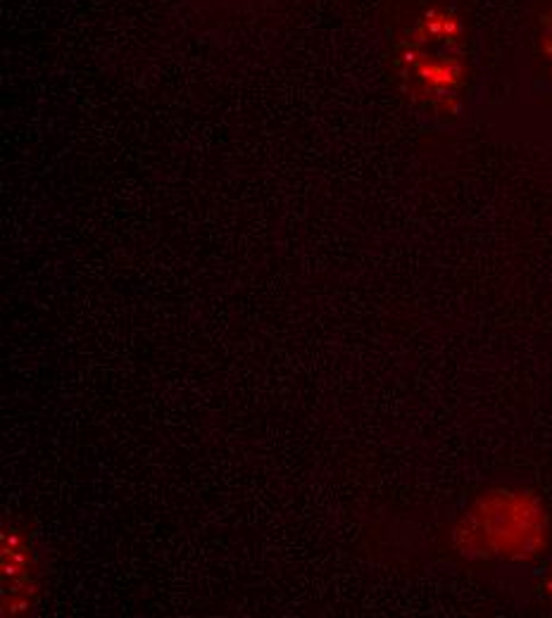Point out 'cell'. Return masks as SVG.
I'll use <instances>...</instances> for the list:
<instances>
[{
  "label": "cell",
  "mask_w": 552,
  "mask_h": 618,
  "mask_svg": "<svg viewBox=\"0 0 552 618\" xmlns=\"http://www.w3.org/2000/svg\"><path fill=\"white\" fill-rule=\"evenodd\" d=\"M383 43L402 95L433 119H452L476 79V33L464 0H383Z\"/></svg>",
  "instance_id": "obj_1"
},
{
  "label": "cell",
  "mask_w": 552,
  "mask_h": 618,
  "mask_svg": "<svg viewBox=\"0 0 552 618\" xmlns=\"http://www.w3.org/2000/svg\"><path fill=\"white\" fill-rule=\"evenodd\" d=\"M533 57L541 72L552 81V0H541L533 19Z\"/></svg>",
  "instance_id": "obj_2"
},
{
  "label": "cell",
  "mask_w": 552,
  "mask_h": 618,
  "mask_svg": "<svg viewBox=\"0 0 552 618\" xmlns=\"http://www.w3.org/2000/svg\"><path fill=\"white\" fill-rule=\"evenodd\" d=\"M200 5H210V7H233V10H240V7H255V5H264V2H271V0H198Z\"/></svg>",
  "instance_id": "obj_3"
}]
</instances>
